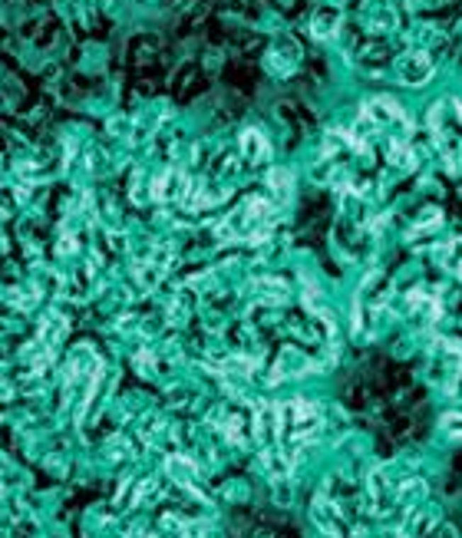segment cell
I'll list each match as a JSON object with an SVG mask.
<instances>
[{
	"label": "cell",
	"mask_w": 462,
	"mask_h": 538,
	"mask_svg": "<svg viewBox=\"0 0 462 538\" xmlns=\"http://www.w3.org/2000/svg\"><path fill=\"white\" fill-rule=\"evenodd\" d=\"M396 73H400V79H403V83H413V86H419V83H426V79H429V73H433V63H429V57H426V53H406V57H400V63H396Z\"/></svg>",
	"instance_id": "1"
},
{
	"label": "cell",
	"mask_w": 462,
	"mask_h": 538,
	"mask_svg": "<svg viewBox=\"0 0 462 538\" xmlns=\"http://www.w3.org/2000/svg\"><path fill=\"white\" fill-rule=\"evenodd\" d=\"M241 145H244V155H248L251 162H258V159H264V155H268V142H264V135L254 133V129H248V133H244Z\"/></svg>",
	"instance_id": "2"
},
{
	"label": "cell",
	"mask_w": 462,
	"mask_h": 538,
	"mask_svg": "<svg viewBox=\"0 0 462 538\" xmlns=\"http://www.w3.org/2000/svg\"><path fill=\"white\" fill-rule=\"evenodd\" d=\"M443 430H449V432H453V436H462V416H446V420H443Z\"/></svg>",
	"instance_id": "3"
}]
</instances>
